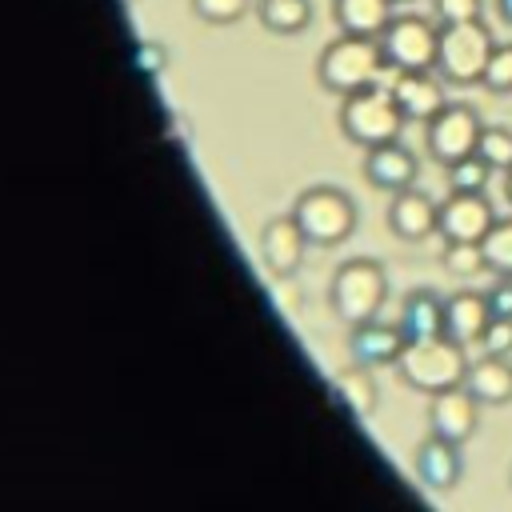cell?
I'll use <instances>...</instances> for the list:
<instances>
[{
  "label": "cell",
  "mask_w": 512,
  "mask_h": 512,
  "mask_svg": "<svg viewBox=\"0 0 512 512\" xmlns=\"http://www.w3.org/2000/svg\"><path fill=\"white\" fill-rule=\"evenodd\" d=\"M388 88H392V96H396V104H400V112H404L408 124H428V120L448 104L444 80H440L436 68L396 72V80H392Z\"/></svg>",
  "instance_id": "4fadbf2b"
},
{
  "label": "cell",
  "mask_w": 512,
  "mask_h": 512,
  "mask_svg": "<svg viewBox=\"0 0 512 512\" xmlns=\"http://www.w3.org/2000/svg\"><path fill=\"white\" fill-rule=\"evenodd\" d=\"M432 20L444 24H464V20H484V0H432Z\"/></svg>",
  "instance_id": "f1b7e54d"
},
{
  "label": "cell",
  "mask_w": 512,
  "mask_h": 512,
  "mask_svg": "<svg viewBox=\"0 0 512 512\" xmlns=\"http://www.w3.org/2000/svg\"><path fill=\"white\" fill-rule=\"evenodd\" d=\"M292 220L300 224V232L308 236V244L316 248H336L344 244L352 232H356V204L344 188H332V184H316V188H304L292 204Z\"/></svg>",
  "instance_id": "5b68a950"
},
{
  "label": "cell",
  "mask_w": 512,
  "mask_h": 512,
  "mask_svg": "<svg viewBox=\"0 0 512 512\" xmlns=\"http://www.w3.org/2000/svg\"><path fill=\"white\" fill-rule=\"evenodd\" d=\"M480 408L484 404L464 384H456L448 392H436V396H428V432L464 444L480 424Z\"/></svg>",
  "instance_id": "7c38bea8"
},
{
  "label": "cell",
  "mask_w": 512,
  "mask_h": 512,
  "mask_svg": "<svg viewBox=\"0 0 512 512\" xmlns=\"http://www.w3.org/2000/svg\"><path fill=\"white\" fill-rule=\"evenodd\" d=\"M384 300H388V272H384L380 260L356 256V260H344L332 272L328 304H332L336 320H344V324L372 320V316H380Z\"/></svg>",
  "instance_id": "277c9868"
},
{
  "label": "cell",
  "mask_w": 512,
  "mask_h": 512,
  "mask_svg": "<svg viewBox=\"0 0 512 512\" xmlns=\"http://www.w3.org/2000/svg\"><path fill=\"white\" fill-rule=\"evenodd\" d=\"M412 468H416V480H420L424 488L448 492V488H456L460 476H464V452H460L456 440H444V436L428 432V436L420 440L416 456H412Z\"/></svg>",
  "instance_id": "9a60e30c"
},
{
  "label": "cell",
  "mask_w": 512,
  "mask_h": 512,
  "mask_svg": "<svg viewBox=\"0 0 512 512\" xmlns=\"http://www.w3.org/2000/svg\"><path fill=\"white\" fill-rule=\"evenodd\" d=\"M404 112L384 84H364L348 96H340V132L356 148H376L388 140H400L404 132Z\"/></svg>",
  "instance_id": "7a4b0ae2"
},
{
  "label": "cell",
  "mask_w": 512,
  "mask_h": 512,
  "mask_svg": "<svg viewBox=\"0 0 512 512\" xmlns=\"http://www.w3.org/2000/svg\"><path fill=\"white\" fill-rule=\"evenodd\" d=\"M504 200H508V204H512V168H508V172H504Z\"/></svg>",
  "instance_id": "836d02e7"
},
{
  "label": "cell",
  "mask_w": 512,
  "mask_h": 512,
  "mask_svg": "<svg viewBox=\"0 0 512 512\" xmlns=\"http://www.w3.org/2000/svg\"><path fill=\"white\" fill-rule=\"evenodd\" d=\"M404 348H408V336H404L400 320L388 324V320L372 316V320L348 324V352L364 368H396V360H400Z\"/></svg>",
  "instance_id": "8fae6325"
},
{
  "label": "cell",
  "mask_w": 512,
  "mask_h": 512,
  "mask_svg": "<svg viewBox=\"0 0 512 512\" xmlns=\"http://www.w3.org/2000/svg\"><path fill=\"white\" fill-rule=\"evenodd\" d=\"M480 88L492 92V96H512V40L492 48V56L484 64V76H480Z\"/></svg>",
  "instance_id": "d4e9b609"
},
{
  "label": "cell",
  "mask_w": 512,
  "mask_h": 512,
  "mask_svg": "<svg viewBox=\"0 0 512 512\" xmlns=\"http://www.w3.org/2000/svg\"><path fill=\"white\" fill-rule=\"evenodd\" d=\"M440 264H444V272H452V276H476V272H488V268H484V252H480V244H468V240H452V244H444Z\"/></svg>",
  "instance_id": "4316f807"
},
{
  "label": "cell",
  "mask_w": 512,
  "mask_h": 512,
  "mask_svg": "<svg viewBox=\"0 0 512 512\" xmlns=\"http://www.w3.org/2000/svg\"><path fill=\"white\" fill-rule=\"evenodd\" d=\"M136 64H140L148 76H156V72L168 68V48L156 44V40H140V44H136Z\"/></svg>",
  "instance_id": "1f68e13d"
},
{
  "label": "cell",
  "mask_w": 512,
  "mask_h": 512,
  "mask_svg": "<svg viewBox=\"0 0 512 512\" xmlns=\"http://www.w3.org/2000/svg\"><path fill=\"white\" fill-rule=\"evenodd\" d=\"M256 20L272 36H300L312 24V4L308 0H256Z\"/></svg>",
  "instance_id": "7402d4cb"
},
{
  "label": "cell",
  "mask_w": 512,
  "mask_h": 512,
  "mask_svg": "<svg viewBox=\"0 0 512 512\" xmlns=\"http://www.w3.org/2000/svg\"><path fill=\"white\" fill-rule=\"evenodd\" d=\"M392 4H416V0H392Z\"/></svg>",
  "instance_id": "e575fe53"
},
{
  "label": "cell",
  "mask_w": 512,
  "mask_h": 512,
  "mask_svg": "<svg viewBox=\"0 0 512 512\" xmlns=\"http://www.w3.org/2000/svg\"><path fill=\"white\" fill-rule=\"evenodd\" d=\"M332 396L344 412H352L356 420H368L376 412V400H380V392L372 384V368H364L356 360H352V368H340L332 376Z\"/></svg>",
  "instance_id": "ffe728a7"
},
{
  "label": "cell",
  "mask_w": 512,
  "mask_h": 512,
  "mask_svg": "<svg viewBox=\"0 0 512 512\" xmlns=\"http://www.w3.org/2000/svg\"><path fill=\"white\" fill-rule=\"evenodd\" d=\"M384 68L392 72H420V68H436V44H440V24L416 12H400L384 24V32L376 36Z\"/></svg>",
  "instance_id": "52a82bcc"
},
{
  "label": "cell",
  "mask_w": 512,
  "mask_h": 512,
  "mask_svg": "<svg viewBox=\"0 0 512 512\" xmlns=\"http://www.w3.org/2000/svg\"><path fill=\"white\" fill-rule=\"evenodd\" d=\"M488 320H492V312H488L484 292H468V288H460V292H452V296L444 300V332H448L452 340H460L464 348L480 344Z\"/></svg>",
  "instance_id": "e0dca14e"
},
{
  "label": "cell",
  "mask_w": 512,
  "mask_h": 512,
  "mask_svg": "<svg viewBox=\"0 0 512 512\" xmlns=\"http://www.w3.org/2000/svg\"><path fill=\"white\" fill-rule=\"evenodd\" d=\"M492 220H496V208L484 192H448V200L440 204V216H436V236L444 244H452V240L480 244L484 232L492 228Z\"/></svg>",
  "instance_id": "9c48e42d"
},
{
  "label": "cell",
  "mask_w": 512,
  "mask_h": 512,
  "mask_svg": "<svg viewBox=\"0 0 512 512\" xmlns=\"http://www.w3.org/2000/svg\"><path fill=\"white\" fill-rule=\"evenodd\" d=\"M468 348L452 336H432V340H412L400 360H396V376L400 384L424 392V396H436V392H448L456 384H464V372H468Z\"/></svg>",
  "instance_id": "6da1fadb"
},
{
  "label": "cell",
  "mask_w": 512,
  "mask_h": 512,
  "mask_svg": "<svg viewBox=\"0 0 512 512\" xmlns=\"http://www.w3.org/2000/svg\"><path fill=\"white\" fill-rule=\"evenodd\" d=\"M384 72V56L376 36H352L340 32L336 40L324 44V52L316 56V80L332 92V96H348L364 84H376V76Z\"/></svg>",
  "instance_id": "3957f363"
},
{
  "label": "cell",
  "mask_w": 512,
  "mask_h": 512,
  "mask_svg": "<svg viewBox=\"0 0 512 512\" xmlns=\"http://www.w3.org/2000/svg\"><path fill=\"white\" fill-rule=\"evenodd\" d=\"M416 176H420V160H416V152L404 148L400 140L364 148V180H368L376 192H404V188L416 184Z\"/></svg>",
  "instance_id": "5bb4252c"
},
{
  "label": "cell",
  "mask_w": 512,
  "mask_h": 512,
  "mask_svg": "<svg viewBox=\"0 0 512 512\" xmlns=\"http://www.w3.org/2000/svg\"><path fill=\"white\" fill-rule=\"evenodd\" d=\"M480 352H492V356H508L512 352V320H488L480 344Z\"/></svg>",
  "instance_id": "f546056e"
},
{
  "label": "cell",
  "mask_w": 512,
  "mask_h": 512,
  "mask_svg": "<svg viewBox=\"0 0 512 512\" xmlns=\"http://www.w3.org/2000/svg\"><path fill=\"white\" fill-rule=\"evenodd\" d=\"M484 300H488L492 320H512V276H500L496 288L484 292Z\"/></svg>",
  "instance_id": "4dcf8cb0"
},
{
  "label": "cell",
  "mask_w": 512,
  "mask_h": 512,
  "mask_svg": "<svg viewBox=\"0 0 512 512\" xmlns=\"http://www.w3.org/2000/svg\"><path fill=\"white\" fill-rule=\"evenodd\" d=\"M492 8H496V16H500V20L512 28V0H492Z\"/></svg>",
  "instance_id": "d6a6232c"
},
{
  "label": "cell",
  "mask_w": 512,
  "mask_h": 512,
  "mask_svg": "<svg viewBox=\"0 0 512 512\" xmlns=\"http://www.w3.org/2000/svg\"><path fill=\"white\" fill-rule=\"evenodd\" d=\"M392 0H332V20L340 32L352 36H380L384 24L396 16Z\"/></svg>",
  "instance_id": "44dd1931"
},
{
  "label": "cell",
  "mask_w": 512,
  "mask_h": 512,
  "mask_svg": "<svg viewBox=\"0 0 512 512\" xmlns=\"http://www.w3.org/2000/svg\"><path fill=\"white\" fill-rule=\"evenodd\" d=\"M480 132H484V120L476 116V108L448 100V104L424 124V148H428V156H432L436 164L448 168V164H456V160H464V156L476 152Z\"/></svg>",
  "instance_id": "ba28073f"
},
{
  "label": "cell",
  "mask_w": 512,
  "mask_h": 512,
  "mask_svg": "<svg viewBox=\"0 0 512 512\" xmlns=\"http://www.w3.org/2000/svg\"><path fill=\"white\" fill-rule=\"evenodd\" d=\"M476 156L492 164V172H508L512 168V128H488L480 132V144H476Z\"/></svg>",
  "instance_id": "484cf974"
},
{
  "label": "cell",
  "mask_w": 512,
  "mask_h": 512,
  "mask_svg": "<svg viewBox=\"0 0 512 512\" xmlns=\"http://www.w3.org/2000/svg\"><path fill=\"white\" fill-rule=\"evenodd\" d=\"M256 248H260V264L268 268V276L288 280V276H296L300 264H304L308 236L300 232V224H296L292 212H288V216H276V220H268V224L260 228Z\"/></svg>",
  "instance_id": "30bf717a"
},
{
  "label": "cell",
  "mask_w": 512,
  "mask_h": 512,
  "mask_svg": "<svg viewBox=\"0 0 512 512\" xmlns=\"http://www.w3.org/2000/svg\"><path fill=\"white\" fill-rule=\"evenodd\" d=\"M400 328L412 340H432V336H448L444 332V300L432 288H416L404 296L400 304Z\"/></svg>",
  "instance_id": "d6986e66"
},
{
  "label": "cell",
  "mask_w": 512,
  "mask_h": 512,
  "mask_svg": "<svg viewBox=\"0 0 512 512\" xmlns=\"http://www.w3.org/2000/svg\"><path fill=\"white\" fill-rule=\"evenodd\" d=\"M464 388L488 408L508 404L512 400V364H508V356H492V352L476 356L464 372Z\"/></svg>",
  "instance_id": "ac0fdd59"
},
{
  "label": "cell",
  "mask_w": 512,
  "mask_h": 512,
  "mask_svg": "<svg viewBox=\"0 0 512 512\" xmlns=\"http://www.w3.org/2000/svg\"><path fill=\"white\" fill-rule=\"evenodd\" d=\"M120 4H136V0H120Z\"/></svg>",
  "instance_id": "d590c367"
},
{
  "label": "cell",
  "mask_w": 512,
  "mask_h": 512,
  "mask_svg": "<svg viewBox=\"0 0 512 512\" xmlns=\"http://www.w3.org/2000/svg\"><path fill=\"white\" fill-rule=\"evenodd\" d=\"M444 172H448V192H484V188H488V180L496 176V172H492V164H488V160H480L476 152H472V156H464V160H456V164H448Z\"/></svg>",
  "instance_id": "cb8c5ba5"
},
{
  "label": "cell",
  "mask_w": 512,
  "mask_h": 512,
  "mask_svg": "<svg viewBox=\"0 0 512 512\" xmlns=\"http://www.w3.org/2000/svg\"><path fill=\"white\" fill-rule=\"evenodd\" d=\"M496 48V36L488 32L484 20H464V24H444L440 44H436V72L444 84H480L484 64Z\"/></svg>",
  "instance_id": "8992f818"
},
{
  "label": "cell",
  "mask_w": 512,
  "mask_h": 512,
  "mask_svg": "<svg viewBox=\"0 0 512 512\" xmlns=\"http://www.w3.org/2000/svg\"><path fill=\"white\" fill-rule=\"evenodd\" d=\"M436 216H440V204L420 192L416 184L404 188V192H392V204H388V228L392 236L408 240V244H420L436 232Z\"/></svg>",
  "instance_id": "2e32d148"
},
{
  "label": "cell",
  "mask_w": 512,
  "mask_h": 512,
  "mask_svg": "<svg viewBox=\"0 0 512 512\" xmlns=\"http://www.w3.org/2000/svg\"><path fill=\"white\" fill-rule=\"evenodd\" d=\"M248 8H252V0H192V12H196L204 24H216V28L244 20Z\"/></svg>",
  "instance_id": "83f0119b"
},
{
  "label": "cell",
  "mask_w": 512,
  "mask_h": 512,
  "mask_svg": "<svg viewBox=\"0 0 512 512\" xmlns=\"http://www.w3.org/2000/svg\"><path fill=\"white\" fill-rule=\"evenodd\" d=\"M484 252V268L492 276H512V216H496L492 228L480 240Z\"/></svg>",
  "instance_id": "603a6c76"
}]
</instances>
